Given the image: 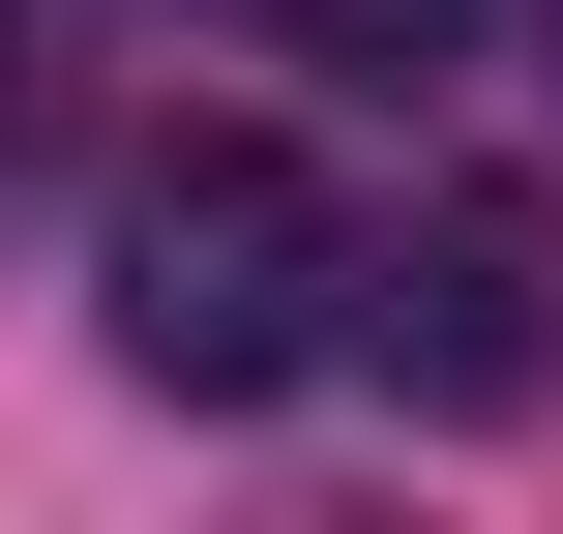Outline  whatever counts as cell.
<instances>
[{"instance_id":"obj_3","label":"cell","mask_w":563,"mask_h":534,"mask_svg":"<svg viewBox=\"0 0 563 534\" xmlns=\"http://www.w3.org/2000/svg\"><path fill=\"white\" fill-rule=\"evenodd\" d=\"M297 59H356V89H445V59H475V0H297Z\"/></svg>"},{"instance_id":"obj_2","label":"cell","mask_w":563,"mask_h":534,"mask_svg":"<svg viewBox=\"0 0 563 534\" xmlns=\"http://www.w3.org/2000/svg\"><path fill=\"white\" fill-rule=\"evenodd\" d=\"M356 357H386L416 416H534V386H563V208H534V178H416Z\"/></svg>"},{"instance_id":"obj_5","label":"cell","mask_w":563,"mask_h":534,"mask_svg":"<svg viewBox=\"0 0 563 534\" xmlns=\"http://www.w3.org/2000/svg\"><path fill=\"white\" fill-rule=\"evenodd\" d=\"M534 59H563V0H534Z\"/></svg>"},{"instance_id":"obj_4","label":"cell","mask_w":563,"mask_h":534,"mask_svg":"<svg viewBox=\"0 0 563 534\" xmlns=\"http://www.w3.org/2000/svg\"><path fill=\"white\" fill-rule=\"evenodd\" d=\"M30 149H59V30L0 0V208H30Z\"/></svg>"},{"instance_id":"obj_1","label":"cell","mask_w":563,"mask_h":534,"mask_svg":"<svg viewBox=\"0 0 563 534\" xmlns=\"http://www.w3.org/2000/svg\"><path fill=\"white\" fill-rule=\"evenodd\" d=\"M356 297H386V238H356L267 119H178V149L119 178V386H148V416H267V386H327Z\"/></svg>"}]
</instances>
